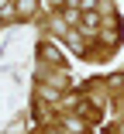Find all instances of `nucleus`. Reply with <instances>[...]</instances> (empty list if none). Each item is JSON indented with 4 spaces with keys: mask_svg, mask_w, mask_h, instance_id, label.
<instances>
[{
    "mask_svg": "<svg viewBox=\"0 0 124 134\" xmlns=\"http://www.w3.org/2000/svg\"><path fill=\"white\" fill-rule=\"evenodd\" d=\"M17 10H21V14H31V10H35V0H17Z\"/></svg>",
    "mask_w": 124,
    "mask_h": 134,
    "instance_id": "1",
    "label": "nucleus"
}]
</instances>
